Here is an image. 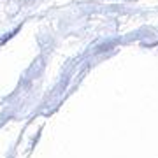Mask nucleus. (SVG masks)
<instances>
[{"label": "nucleus", "mask_w": 158, "mask_h": 158, "mask_svg": "<svg viewBox=\"0 0 158 158\" xmlns=\"http://www.w3.org/2000/svg\"><path fill=\"white\" fill-rule=\"evenodd\" d=\"M18 32H19V27H18V28H14V30H11V32H9L7 35H4V37H0V46H4V44L7 42V40H11L12 37H14V35L18 34Z\"/></svg>", "instance_id": "nucleus-1"}]
</instances>
